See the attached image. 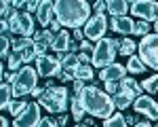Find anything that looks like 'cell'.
Wrapping results in <instances>:
<instances>
[{"mask_svg":"<svg viewBox=\"0 0 158 127\" xmlns=\"http://www.w3.org/2000/svg\"><path fill=\"white\" fill-rule=\"evenodd\" d=\"M93 4L86 0H57L55 2V19L61 24V28L80 30V25H86L93 17Z\"/></svg>","mask_w":158,"mask_h":127,"instance_id":"cell-1","label":"cell"},{"mask_svg":"<svg viewBox=\"0 0 158 127\" xmlns=\"http://www.w3.org/2000/svg\"><path fill=\"white\" fill-rule=\"evenodd\" d=\"M80 104H82V108H85L86 114H91V116H97V119H110L112 114H114V108H116V104H114V98L110 95L108 91H103V89H97L93 87V85H86V89L80 93V95H76Z\"/></svg>","mask_w":158,"mask_h":127,"instance_id":"cell-2","label":"cell"},{"mask_svg":"<svg viewBox=\"0 0 158 127\" xmlns=\"http://www.w3.org/2000/svg\"><path fill=\"white\" fill-rule=\"evenodd\" d=\"M106 91L114 98V104H116L118 110H124V108L133 106L135 100L139 95H143L141 93V85L135 78H129V76L118 81V83H106Z\"/></svg>","mask_w":158,"mask_h":127,"instance_id":"cell-3","label":"cell"},{"mask_svg":"<svg viewBox=\"0 0 158 127\" xmlns=\"http://www.w3.org/2000/svg\"><path fill=\"white\" fill-rule=\"evenodd\" d=\"M70 102H72V95L70 91L63 87H51L42 93V98L38 100V104L51 114H63L65 108H70Z\"/></svg>","mask_w":158,"mask_h":127,"instance_id":"cell-4","label":"cell"},{"mask_svg":"<svg viewBox=\"0 0 158 127\" xmlns=\"http://www.w3.org/2000/svg\"><path fill=\"white\" fill-rule=\"evenodd\" d=\"M38 87V70L32 66H23L19 72H17V81L13 85V98L15 100H21L23 95L32 93Z\"/></svg>","mask_w":158,"mask_h":127,"instance_id":"cell-5","label":"cell"},{"mask_svg":"<svg viewBox=\"0 0 158 127\" xmlns=\"http://www.w3.org/2000/svg\"><path fill=\"white\" fill-rule=\"evenodd\" d=\"M116 55H118V49L114 45V38H101L97 45H95V53H93L91 64L95 68H99V70H103V68H108L112 64H116L114 62Z\"/></svg>","mask_w":158,"mask_h":127,"instance_id":"cell-6","label":"cell"},{"mask_svg":"<svg viewBox=\"0 0 158 127\" xmlns=\"http://www.w3.org/2000/svg\"><path fill=\"white\" fill-rule=\"evenodd\" d=\"M34 17L30 15L27 11H13V15L9 17V28H11L13 34H19L23 38H30L36 34L34 30Z\"/></svg>","mask_w":158,"mask_h":127,"instance_id":"cell-7","label":"cell"},{"mask_svg":"<svg viewBox=\"0 0 158 127\" xmlns=\"http://www.w3.org/2000/svg\"><path fill=\"white\" fill-rule=\"evenodd\" d=\"M139 57H141V62L146 64L148 68H152V70H158V34H148L146 38H141L139 40Z\"/></svg>","mask_w":158,"mask_h":127,"instance_id":"cell-8","label":"cell"},{"mask_svg":"<svg viewBox=\"0 0 158 127\" xmlns=\"http://www.w3.org/2000/svg\"><path fill=\"white\" fill-rule=\"evenodd\" d=\"M131 15L141 21H158V2L156 0H135L131 2Z\"/></svg>","mask_w":158,"mask_h":127,"instance_id":"cell-9","label":"cell"},{"mask_svg":"<svg viewBox=\"0 0 158 127\" xmlns=\"http://www.w3.org/2000/svg\"><path fill=\"white\" fill-rule=\"evenodd\" d=\"M110 28V21L106 15H93L91 19H89V24L85 25V36L86 40H95L99 42L103 34H106V30Z\"/></svg>","mask_w":158,"mask_h":127,"instance_id":"cell-10","label":"cell"},{"mask_svg":"<svg viewBox=\"0 0 158 127\" xmlns=\"http://www.w3.org/2000/svg\"><path fill=\"white\" fill-rule=\"evenodd\" d=\"M40 104L38 102H30V106L17 119H13V127H38V123L42 121L40 116Z\"/></svg>","mask_w":158,"mask_h":127,"instance_id":"cell-11","label":"cell"},{"mask_svg":"<svg viewBox=\"0 0 158 127\" xmlns=\"http://www.w3.org/2000/svg\"><path fill=\"white\" fill-rule=\"evenodd\" d=\"M36 70L40 76L44 78H53V76H59L63 66H61L59 57H53V55H42L36 59Z\"/></svg>","mask_w":158,"mask_h":127,"instance_id":"cell-12","label":"cell"},{"mask_svg":"<svg viewBox=\"0 0 158 127\" xmlns=\"http://www.w3.org/2000/svg\"><path fill=\"white\" fill-rule=\"evenodd\" d=\"M135 112L137 114H146L150 121H158V102L154 98H150V95H139L133 104Z\"/></svg>","mask_w":158,"mask_h":127,"instance_id":"cell-13","label":"cell"},{"mask_svg":"<svg viewBox=\"0 0 158 127\" xmlns=\"http://www.w3.org/2000/svg\"><path fill=\"white\" fill-rule=\"evenodd\" d=\"M127 66H122V64H112L108 68H103V70H99L97 76L99 81H103V83H118L122 78H127Z\"/></svg>","mask_w":158,"mask_h":127,"instance_id":"cell-14","label":"cell"},{"mask_svg":"<svg viewBox=\"0 0 158 127\" xmlns=\"http://www.w3.org/2000/svg\"><path fill=\"white\" fill-rule=\"evenodd\" d=\"M53 19H55V2L53 0H40V9L36 13V21L44 25V30H49Z\"/></svg>","mask_w":158,"mask_h":127,"instance_id":"cell-15","label":"cell"},{"mask_svg":"<svg viewBox=\"0 0 158 127\" xmlns=\"http://www.w3.org/2000/svg\"><path fill=\"white\" fill-rule=\"evenodd\" d=\"M135 24L129 15L127 17H112L110 19V28L116 32V34H124V36H129V34H135Z\"/></svg>","mask_w":158,"mask_h":127,"instance_id":"cell-16","label":"cell"},{"mask_svg":"<svg viewBox=\"0 0 158 127\" xmlns=\"http://www.w3.org/2000/svg\"><path fill=\"white\" fill-rule=\"evenodd\" d=\"M51 49L55 51L57 55H65V53H70V49H72V36H70V32H68V30H61L59 34L55 36V42H53Z\"/></svg>","mask_w":158,"mask_h":127,"instance_id":"cell-17","label":"cell"},{"mask_svg":"<svg viewBox=\"0 0 158 127\" xmlns=\"http://www.w3.org/2000/svg\"><path fill=\"white\" fill-rule=\"evenodd\" d=\"M131 11V2L127 0H108V13L112 17H127Z\"/></svg>","mask_w":158,"mask_h":127,"instance_id":"cell-18","label":"cell"},{"mask_svg":"<svg viewBox=\"0 0 158 127\" xmlns=\"http://www.w3.org/2000/svg\"><path fill=\"white\" fill-rule=\"evenodd\" d=\"M114 45H116V49H118V55H127V57L135 55V51L139 47L133 38H114Z\"/></svg>","mask_w":158,"mask_h":127,"instance_id":"cell-19","label":"cell"},{"mask_svg":"<svg viewBox=\"0 0 158 127\" xmlns=\"http://www.w3.org/2000/svg\"><path fill=\"white\" fill-rule=\"evenodd\" d=\"M55 36L57 34H53L51 30H40V32H36L34 34V42L36 45H40V47H44V49H49V47H53V42H55Z\"/></svg>","mask_w":158,"mask_h":127,"instance_id":"cell-20","label":"cell"},{"mask_svg":"<svg viewBox=\"0 0 158 127\" xmlns=\"http://www.w3.org/2000/svg\"><path fill=\"white\" fill-rule=\"evenodd\" d=\"M93 76H95V72H93L91 64H80V66L76 68V72H74V81H82V83H86V81H91Z\"/></svg>","mask_w":158,"mask_h":127,"instance_id":"cell-21","label":"cell"},{"mask_svg":"<svg viewBox=\"0 0 158 127\" xmlns=\"http://www.w3.org/2000/svg\"><path fill=\"white\" fill-rule=\"evenodd\" d=\"M11 102H13V85L2 83V87H0V108L6 110Z\"/></svg>","mask_w":158,"mask_h":127,"instance_id":"cell-22","label":"cell"},{"mask_svg":"<svg viewBox=\"0 0 158 127\" xmlns=\"http://www.w3.org/2000/svg\"><path fill=\"white\" fill-rule=\"evenodd\" d=\"M146 64L141 62V57L139 55H131L129 57V62H127V70L129 72H133V74H139V72H146Z\"/></svg>","mask_w":158,"mask_h":127,"instance_id":"cell-23","label":"cell"},{"mask_svg":"<svg viewBox=\"0 0 158 127\" xmlns=\"http://www.w3.org/2000/svg\"><path fill=\"white\" fill-rule=\"evenodd\" d=\"M101 125L103 127H129V123H127V116L122 112H114L110 119H106Z\"/></svg>","mask_w":158,"mask_h":127,"instance_id":"cell-24","label":"cell"},{"mask_svg":"<svg viewBox=\"0 0 158 127\" xmlns=\"http://www.w3.org/2000/svg\"><path fill=\"white\" fill-rule=\"evenodd\" d=\"M70 108H72V116H74V121H76V123H82V116H85V108H82V104H80V100H78L76 95H72Z\"/></svg>","mask_w":158,"mask_h":127,"instance_id":"cell-25","label":"cell"},{"mask_svg":"<svg viewBox=\"0 0 158 127\" xmlns=\"http://www.w3.org/2000/svg\"><path fill=\"white\" fill-rule=\"evenodd\" d=\"M27 106H30V102H25V100H15V98H13V102L9 104V108H6V110L13 114V119H17V116L23 112Z\"/></svg>","mask_w":158,"mask_h":127,"instance_id":"cell-26","label":"cell"},{"mask_svg":"<svg viewBox=\"0 0 158 127\" xmlns=\"http://www.w3.org/2000/svg\"><path fill=\"white\" fill-rule=\"evenodd\" d=\"M34 40L32 38H11V51H15V53H23L30 45H32Z\"/></svg>","mask_w":158,"mask_h":127,"instance_id":"cell-27","label":"cell"},{"mask_svg":"<svg viewBox=\"0 0 158 127\" xmlns=\"http://www.w3.org/2000/svg\"><path fill=\"white\" fill-rule=\"evenodd\" d=\"M141 89L146 91L148 95H150V93H158V72L154 76H148L146 81L141 83Z\"/></svg>","mask_w":158,"mask_h":127,"instance_id":"cell-28","label":"cell"},{"mask_svg":"<svg viewBox=\"0 0 158 127\" xmlns=\"http://www.w3.org/2000/svg\"><path fill=\"white\" fill-rule=\"evenodd\" d=\"M9 70L11 72H19L21 70V64H23V57H21V53H15V51H11V55H9Z\"/></svg>","mask_w":158,"mask_h":127,"instance_id":"cell-29","label":"cell"},{"mask_svg":"<svg viewBox=\"0 0 158 127\" xmlns=\"http://www.w3.org/2000/svg\"><path fill=\"white\" fill-rule=\"evenodd\" d=\"M9 55H11V38L0 36V57H6L9 59Z\"/></svg>","mask_w":158,"mask_h":127,"instance_id":"cell-30","label":"cell"},{"mask_svg":"<svg viewBox=\"0 0 158 127\" xmlns=\"http://www.w3.org/2000/svg\"><path fill=\"white\" fill-rule=\"evenodd\" d=\"M148 34H152V32H150V24H148V21H137V24H135V36L146 38Z\"/></svg>","mask_w":158,"mask_h":127,"instance_id":"cell-31","label":"cell"},{"mask_svg":"<svg viewBox=\"0 0 158 127\" xmlns=\"http://www.w3.org/2000/svg\"><path fill=\"white\" fill-rule=\"evenodd\" d=\"M21 57H23V64L25 66H30V62H34V59H38V55H36V49H34V42L27 47V49L21 53Z\"/></svg>","mask_w":158,"mask_h":127,"instance_id":"cell-32","label":"cell"},{"mask_svg":"<svg viewBox=\"0 0 158 127\" xmlns=\"http://www.w3.org/2000/svg\"><path fill=\"white\" fill-rule=\"evenodd\" d=\"M93 11H95V15H106V11H108V2H106V0L93 2Z\"/></svg>","mask_w":158,"mask_h":127,"instance_id":"cell-33","label":"cell"},{"mask_svg":"<svg viewBox=\"0 0 158 127\" xmlns=\"http://www.w3.org/2000/svg\"><path fill=\"white\" fill-rule=\"evenodd\" d=\"M38 9H40V2H38V0H27L25 11L30 13V15H32V13H38Z\"/></svg>","mask_w":158,"mask_h":127,"instance_id":"cell-34","label":"cell"},{"mask_svg":"<svg viewBox=\"0 0 158 127\" xmlns=\"http://www.w3.org/2000/svg\"><path fill=\"white\" fill-rule=\"evenodd\" d=\"M38 127H59V125H57V121H55L53 116H44V119L38 123Z\"/></svg>","mask_w":158,"mask_h":127,"instance_id":"cell-35","label":"cell"},{"mask_svg":"<svg viewBox=\"0 0 158 127\" xmlns=\"http://www.w3.org/2000/svg\"><path fill=\"white\" fill-rule=\"evenodd\" d=\"M74 38H76V42H82V40H86V36H85V30H74V34H72Z\"/></svg>","mask_w":158,"mask_h":127,"instance_id":"cell-36","label":"cell"},{"mask_svg":"<svg viewBox=\"0 0 158 127\" xmlns=\"http://www.w3.org/2000/svg\"><path fill=\"white\" fill-rule=\"evenodd\" d=\"M55 121H57V125H59V127H65V123H68V114H65V112L57 114V116H55Z\"/></svg>","mask_w":158,"mask_h":127,"instance_id":"cell-37","label":"cell"},{"mask_svg":"<svg viewBox=\"0 0 158 127\" xmlns=\"http://www.w3.org/2000/svg\"><path fill=\"white\" fill-rule=\"evenodd\" d=\"M9 30H11V28H9V19H2V21H0V32H2V36H6Z\"/></svg>","mask_w":158,"mask_h":127,"instance_id":"cell-38","label":"cell"},{"mask_svg":"<svg viewBox=\"0 0 158 127\" xmlns=\"http://www.w3.org/2000/svg\"><path fill=\"white\" fill-rule=\"evenodd\" d=\"M127 123H129V125H137V123H139V121H137V116H127Z\"/></svg>","mask_w":158,"mask_h":127,"instance_id":"cell-39","label":"cell"},{"mask_svg":"<svg viewBox=\"0 0 158 127\" xmlns=\"http://www.w3.org/2000/svg\"><path fill=\"white\" fill-rule=\"evenodd\" d=\"M135 127H154V123H148V121H139Z\"/></svg>","mask_w":158,"mask_h":127,"instance_id":"cell-40","label":"cell"},{"mask_svg":"<svg viewBox=\"0 0 158 127\" xmlns=\"http://www.w3.org/2000/svg\"><path fill=\"white\" fill-rule=\"evenodd\" d=\"M59 81H61V83H70L72 78H70L68 74H63V72H61V74H59Z\"/></svg>","mask_w":158,"mask_h":127,"instance_id":"cell-41","label":"cell"},{"mask_svg":"<svg viewBox=\"0 0 158 127\" xmlns=\"http://www.w3.org/2000/svg\"><path fill=\"white\" fill-rule=\"evenodd\" d=\"M0 127H11V125H9V121H6V119H4V116H2V119H0Z\"/></svg>","mask_w":158,"mask_h":127,"instance_id":"cell-42","label":"cell"},{"mask_svg":"<svg viewBox=\"0 0 158 127\" xmlns=\"http://www.w3.org/2000/svg\"><path fill=\"white\" fill-rule=\"evenodd\" d=\"M74 127H89V125H86V123H76Z\"/></svg>","mask_w":158,"mask_h":127,"instance_id":"cell-43","label":"cell"},{"mask_svg":"<svg viewBox=\"0 0 158 127\" xmlns=\"http://www.w3.org/2000/svg\"><path fill=\"white\" fill-rule=\"evenodd\" d=\"M154 34H158V21L154 24Z\"/></svg>","mask_w":158,"mask_h":127,"instance_id":"cell-44","label":"cell"},{"mask_svg":"<svg viewBox=\"0 0 158 127\" xmlns=\"http://www.w3.org/2000/svg\"><path fill=\"white\" fill-rule=\"evenodd\" d=\"M154 127H158V121H154Z\"/></svg>","mask_w":158,"mask_h":127,"instance_id":"cell-45","label":"cell"},{"mask_svg":"<svg viewBox=\"0 0 158 127\" xmlns=\"http://www.w3.org/2000/svg\"><path fill=\"white\" fill-rule=\"evenodd\" d=\"M11 127H13V125H11Z\"/></svg>","mask_w":158,"mask_h":127,"instance_id":"cell-46","label":"cell"}]
</instances>
